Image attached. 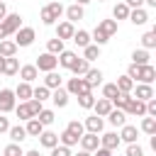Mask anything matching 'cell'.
Masks as SVG:
<instances>
[{
  "instance_id": "d6a6232c",
  "label": "cell",
  "mask_w": 156,
  "mask_h": 156,
  "mask_svg": "<svg viewBox=\"0 0 156 156\" xmlns=\"http://www.w3.org/2000/svg\"><path fill=\"white\" fill-rule=\"evenodd\" d=\"M115 85H117V90H119V93H132V90H134V80H132L129 76H119Z\"/></svg>"
},
{
  "instance_id": "680465c9",
  "label": "cell",
  "mask_w": 156,
  "mask_h": 156,
  "mask_svg": "<svg viewBox=\"0 0 156 156\" xmlns=\"http://www.w3.org/2000/svg\"><path fill=\"white\" fill-rule=\"evenodd\" d=\"M71 156H93V154H90V151H83V149H80L78 154H71Z\"/></svg>"
},
{
  "instance_id": "5b68a950",
  "label": "cell",
  "mask_w": 156,
  "mask_h": 156,
  "mask_svg": "<svg viewBox=\"0 0 156 156\" xmlns=\"http://www.w3.org/2000/svg\"><path fill=\"white\" fill-rule=\"evenodd\" d=\"M37 39V32L32 27H20L15 32V44L17 46H32V41Z\"/></svg>"
},
{
  "instance_id": "c3c4849f",
  "label": "cell",
  "mask_w": 156,
  "mask_h": 156,
  "mask_svg": "<svg viewBox=\"0 0 156 156\" xmlns=\"http://www.w3.org/2000/svg\"><path fill=\"white\" fill-rule=\"evenodd\" d=\"M2 156H24V151H22L20 144H7L5 151H2Z\"/></svg>"
},
{
  "instance_id": "836d02e7",
  "label": "cell",
  "mask_w": 156,
  "mask_h": 156,
  "mask_svg": "<svg viewBox=\"0 0 156 156\" xmlns=\"http://www.w3.org/2000/svg\"><path fill=\"white\" fill-rule=\"evenodd\" d=\"M61 51H63V41H61V39H56V37H54V39H49V41H46V54L58 56Z\"/></svg>"
},
{
  "instance_id": "8992f818",
  "label": "cell",
  "mask_w": 156,
  "mask_h": 156,
  "mask_svg": "<svg viewBox=\"0 0 156 156\" xmlns=\"http://www.w3.org/2000/svg\"><path fill=\"white\" fill-rule=\"evenodd\" d=\"M122 112L127 117H146V102H141L136 98H129V102H127V107Z\"/></svg>"
},
{
  "instance_id": "4fadbf2b",
  "label": "cell",
  "mask_w": 156,
  "mask_h": 156,
  "mask_svg": "<svg viewBox=\"0 0 156 156\" xmlns=\"http://www.w3.org/2000/svg\"><path fill=\"white\" fill-rule=\"evenodd\" d=\"M73 34H76V27L71 22H58L56 24V39L66 41V39H73Z\"/></svg>"
},
{
  "instance_id": "11a10c76",
  "label": "cell",
  "mask_w": 156,
  "mask_h": 156,
  "mask_svg": "<svg viewBox=\"0 0 156 156\" xmlns=\"http://www.w3.org/2000/svg\"><path fill=\"white\" fill-rule=\"evenodd\" d=\"M93 156H112V151H107V149H102V146H98V149L93 151Z\"/></svg>"
},
{
  "instance_id": "74e56055",
  "label": "cell",
  "mask_w": 156,
  "mask_h": 156,
  "mask_svg": "<svg viewBox=\"0 0 156 156\" xmlns=\"http://www.w3.org/2000/svg\"><path fill=\"white\" fill-rule=\"evenodd\" d=\"M73 41H76V46H80V49H85V46L90 44V34H88L85 29H78V32L73 34Z\"/></svg>"
},
{
  "instance_id": "d590c367",
  "label": "cell",
  "mask_w": 156,
  "mask_h": 156,
  "mask_svg": "<svg viewBox=\"0 0 156 156\" xmlns=\"http://www.w3.org/2000/svg\"><path fill=\"white\" fill-rule=\"evenodd\" d=\"M32 98L39 100V102H44V100L51 98V90H49L46 85H37V88H32Z\"/></svg>"
},
{
  "instance_id": "277c9868",
  "label": "cell",
  "mask_w": 156,
  "mask_h": 156,
  "mask_svg": "<svg viewBox=\"0 0 156 156\" xmlns=\"http://www.w3.org/2000/svg\"><path fill=\"white\" fill-rule=\"evenodd\" d=\"M0 27H2L5 37L15 34V32H17L20 27H22V17H20V12H7V15H5V20L0 22Z\"/></svg>"
},
{
  "instance_id": "b9f144b4",
  "label": "cell",
  "mask_w": 156,
  "mask_h": 156,
  "mask_svg": "<svg viewBox=\"0 0 156 156\" xmlns=\"http://www.w3.org/2000/svg\"><path fill=\"white\" fill-rule=\"evenodd\" d=\"M66 132H71V134H73V136H78V139L85 134V129H83V124H80L78 119H71V122L66 124Z\"/></svg>"
},
{
  "instance_id": "e0dca14e",
  "label": "cell",
  "mask_w": 156,
  "mask_h": 156,
  "mask_svg": "<svg viewBox=\"0 0 156 156\" xmlns=\"http://www.w3.org/2000/svg\"><path fill=\"white\" fill-rule=\"evenodd\" d=\"M132 98H136V100L146 102V100H151V98H154V88H151V85H146V83H139V85L134 88V95H132Z\"/></svg>"
},
{
  "instance_id": "816d5d0a",
  "label": "cell",
  "mask_w": 156,
  "mask_h": 156,
  "mask_svg": "<svg viewBox=\"0 0 156 156\" xmlns=\"http://www.w3.org/2000/svg\"><path fill=\"white\" fill-rule=\"evenodd\" d=\"M146 117H156V98L146 100Z\"/></svg>"
},
{
  "instance_id": "8fae6325",
  "label": "cell",
  "mask_w": 156,
  "mask_h": 156,
  "mask_svg": "<svg viewBox=\"0 0 156 156\" xmlns=\"http://www.w3.org/2000/svg\"><path fill=\"white\" fill-rule=\"evenodd\" d=\"M139 139V129L134 124H122V132H119V141H127V144H136Z\"/></svg>"
},
{
  "instance_id": "f1b7e54d",
  "label": "cell",
  "mask_w": 156,
  "mask_h": 156,
  "mask_svg": "<svg viewBox=\"0 0 156 156\" xmlns=\"http://www.w3.org/2000/svg\"><path fill=\"white\" fill-rule=\"evenodd\" d=\"M107 119H110V124H112V127H122V124H127V115H124L122 110H110Z\"/></svg>"
},
{
  "instance_id": "6da1fadb",
  "label": "cell",
  "mask_w": 156,
  "mask_h": 156,
  "mask_svg": "<svg viewBox=\"0 0 156 156\" xmlns=\"http://www.w3.org/2000/svg\"><path fill=\"white\" fill-rule=\"evenodd\" d=\"M127 76L136 83H146V85H151L154 83V78H156V68L151 66V63H146V66H134V63H129V68H127Z\"/></svg>"
},
{
  "instance_id": "6125c7cd",
  "label": "cell",
  "mask_w": 156,
  "mask_h": 156,
  "mask_svg": "<svg viewBox=\"0 0 156 156\" xmlns=\"http://www.w3.org/2000/svg\"><path fill=\"white\" fill-rule=\"evenodd\" d=\"M2 71H5V58L0 56V73H2Z\"/></svg>"
},
{
  "instance_id": "f907efd6",
  "label": "cell",
  "mask_w": 156,
  "mask_h": 156,
  "mask_svg": "<svg viewBox=\"0 0 156 156\" xmlns=\"http://www.w3.org/2000/svg\"><path fill=\"white\" fill-rule=\"evenodd\" d=\"M127 156H144V149L139 144H129L127 146Z\"/></svg>"
},
{
  "instance_id": "30bf717a",
  "label": "cell",
  "mask_w": 156,
  "mask_h": 156,
  "mask_svg": "<svg viewBox=\"0 0 156 156\" xmlns=\"http://www.w3.org/2000/svg\"><path fill=\"white\" fill-rule=\"evenodd\" d=\"M78 141H80V149H83V151H90V154L100 146V136H98V134H90V132H85Z\"/></svg>"
},
{
  "instance_id": "3957f363",
  "label": "cell",
  "mask_w": 156,
  "mask_h": 156,
  "mask_svg": "<svg viewBox=\"0 0 156 156\" xmlns=\"http://www.w3.org/2000/svg\"><path fill=\"white\" fill-rule=\"evenodd\" d=\"M61 15H63V5L61 2H46L41 7V12H39V17H41L44 24H56V20Z\"/></svg>"
},
{
  "instance_id": "f5cc1de1",
  "label": "cell",
  "mask_w": 156,
  "mask_h": 156,
  "mask_svg": "<svg viewBox=\"0 0 156 156\" xmlns=\"http://www.w3.org/2000/svg\"><path fill=\"white\" fill-rule=\"evenodd\" d=\"M7 129H10V119H7V117H2V115H0V134H5V132H7Z\"/></svg>"
},
{
  "instance_id": "52a82bcc",
  "label": "cell",
  "mask_w": 156,
  "mask_h": 156,
  "mask_svg": "<svg viewBox=\"0 0 156 156\" xmlns=\"http://www.w3.org/2000/svg\"><path fill=\"white\" fill-rule=\"evenodd\" d=\"M37 71H44V73H49V71H56V66H58V58L56 56H51V54H41V56H37Z\"/></svg>"
},
{
  "instance_id": "484cf974",
  "label": "cell",
  "mask_w": 156,
  "mask_h": 156,
  "mask_svg": "<svg viewBox=\"0 0 156 156\" xmlns=\"http://www.w3.org/2000/svg\"><path fill=\"white\" fill-rule=\"evenodd\" d=\"M24 132H27V136H39L41 132H44V124L39 122V119H27V127H24Z\"/></svg>"
},
{
  "instance_id": "d6986e66",
  "label": "cell",
  "mask_w": 156,
  "mask_h": 156,
  "mask_svg": "<svg viewBox=\"0 0 156 156\" xmlns=\"http://www.w3.org/2000/svg\"><path fill=\"white\" fill-rule=\"evenodd\" d=\"M88 68H90V63H88V61H85L83 56H78V58H76V63H73V66H71L68 71H71V73H73L76 78H83V76L88 73Z\"/></svg>"
},
{
  "instance_id": "94428289",
  "label": "cell",
  "mask_w": 156,
  "mask_h": 156,
  "mask_svg": "<svg viewBox=\"0 0 156 156\" xmlns=\"http://www.w3.org/2000/svg\"><path fill=\"white\" fill-rule=\"evenodd\" d=\"M88 2H90V0H76V5H80V7H83V5H88Z\"/></svg>"
},
{
  "instance_id": "be15d7a7",
  "label": "cell",
  "mask_w": 156,
  "mask_h": 156,
  "mask_svg": "<svg viewBox=\"0 0 156 156\" xmlns=\"http://www.w3.org/2000/svg\"><path fill=\"white\" fill-rule=\"evenodd\" d=\"M98 2H105V0H98Z\"/></svg>"
},
{
  "instance_id": "83f0119b",
  "label": "cell",
  "mask_w": 156,
  "mask_h": 156,
  "mask_svg": "<svg viewBox=\"0 0 156 156\" xmlns=\"http://www.w3.org/2000/svg\"><path fill=\"white\" fill-rule=\"evenodd\" d=\"M132 63L134 66H146L149 63V51L146 49H134L132 51Z\"/></svg>"
},
{
  "instance_id": "7dc6e473",
  "label": "cell",
  "mask_w": 156,
  "mask_h": 156,
  "mask_svg": "<svg viewBox=\"0 0 156 156\" xmlns=\"http://www.w3.org/2000/svg\"><path fill=\"white\" fill-rule=\"evenodd\" d=\"M34 119H39V122H41V124L46 127V124H51V122H54L56 117H54V110H41V112H39V115H37Z\"/></svg>"
},
{
  "instance_id": "4316f807",
  "label": "cell",
  "mask_w": 156,
  "mask_h": 156,
  "mask_svg": "<svg viewBox=\"0 0 156 156\" xmlns=\"http://www.w3.org/2000/svg\"><path fill=\"white\" fill-rule=\"evenodd\" d=\"M15 54H17V44L10 41V39H2V41H0V56H2V58H10V56H15Z\"/></svg>"
},
{
  "instance_id": "1f68e13d",
  "label": "cell",
  "mask_w": 156,
  "mask_h": 156,
  "mask_svg": "<svg viewBox=\"0 0 156 156\" xmlns=\"http://www.w3.org/2000/svg\"><path fill=\"white\" fill-rule=\"evenodd\" d=\"M44 85H46L49 90H56V88H61V76H58L56 71H49V73H46V78H44Z\"/></svg>"
},
{
  "instance_id": "91938a15",
  "label": "cell",
  "mask_w": 156,
  "mask_h": 156,
  "mask_svg": "<svg viewBox=\"0 0 156 156\" xmlns=\"http://www.w3.org/2000/svg\"><path fill=\"white\" fill-rule=\"evenodd\" d=\"M144 2H146L149 7H156V0H144Z\"/></svg>"
},
{
  "instance_id": "f35d334b",
  "label": "cell",
  "mask_w": 156,
  "mask_h": 156,
  "mask_svg": "<svg viewBox=\"0 0 156 156\" xmlns=\"http://www.w3.org/2000/svg\"><path fill=\"white\" fill-rule=\"evenodd\" d=\"M17 71H20V61H17L15 56L5 58V71H2V76H15Z\"/></svg>"
},
{
  "instance_id": "f6af8a7d",
  "label": "cell",
  "mask_w": 156,
  "mask_h": 156,
  "mask_svg": "<svg viewBox=\"0 0 156 156\" xmlns=\"http://www.w3.org/2000/svg\"><path fill=\"white\" fill-rule=\"evenodd\" d=\"M78 105H80L83 110H90V107L95 105V95H93V93H83V95H78Z\"/></svg>"
},
{
  "instance_id": "9c48e42d",
  "label": "cell",
  "mask_w": 156,
  "mask_h": 156,
  "mask_svg": "<svg viewBox=\"0 0 156 156\" xmlns=\"http://www.w3.org/2000/svg\"><path fill=\"white\" fill-rule=\"evenodd\" d=\"M15 100H17L15 93H12L10 88H2V90H0V112H2V115H5V112H12V110H15Z\"/></svg>"
},
{
  "instance_id": "603a6c76",
  "label": "cell",
  "mask_w": 156,
  "mask_h": 156,
  "mask_svg": "<svg viewBox=\"0 0 156 156\" xmlns=\"http://www.w3.org/2000/svg\"><path fill=\"white\" fill-rule=\"evenodd\" d=\"M56 58H58V66H63V68H71V66L76 63L78 54H76V51H66V49H63V51H61Z\"/></svg>"
},
{
  "instance_id": "ab89813d",
  "label": "cell",
  "mask_w": 156,
  "mask_h": 156,
  "mask_svg": "<svg viewBox=\"0 0 156 156\" xmlns=\"http://www.w3.org/2000/svg\"><path fill=\"white\" fill-rule=\"evenodd\" d=\"M141 46L149 51V49H154L156 46V29H149L144 37H141Z\"/></svg>"
},
{
  "instance_id": "681fc988",
  "label": "cell",
  "mask_w": 156,
  "mask_h": 156,
  "mask_svg": "<svg viewBox=\"0 0 156 156\" xmlns=\"http://www.w3.org/2000/svg\"><path fill=\"white\" fill-rule=\"evenodd\" d=\"M51 156H71V149H68V146H61V144H56V146L51 149Z\"/></svg>"
},
{
  "instance_id": "2e32d148",
  "label": "cell",
  "mask_w": 156,
  "mask_h": 156,
  "mask_svg": "<svg viewBox=\"0 0 156 156\" xmlns=\"http://www.w3.org/2000/svg\"><path fill=\"white\" fill-rule=\"evenodd\" d=\"M102 127H105L102 117H98V115H93V117H85V124H83V129H88L90 134H100V132H102Z\"/></svg>"
},
{
  "instance_id": "9f6ffc18",
  "label": "cell",
  "mask_w": 156,
  "mask_h": 156,
  "mask_svg": "<svg viewBox=\"0 0 156 156\" xmlns=\"http://www.w3.org/2000/svg\"><path fill=\"white\" fill-rule=\"evenodd\" d=\"M5 15H7V7H5V2H0V22L5 20Z\"/></svg>"
},
{
  "instance_id": "f546056e",
  "label": "cell",
  "mask_w": 156,
  "mask_h": 156,
  "mask_svg": "<svg viewBox=\"0 0 156 156\" xmlns=\"http://www.w3.org/2000/svg\"><path fill=\"white\" fill-rule=\"evenodd\" d=\"M7 134H10L12 144H20V141H24V139H27V132H24V127H20V124L10 127V129H7Z\"/></svg>"
},
{
  "instance_id": "4dcf8cb0",
  "label": "cell",
  "mask_w": 156,
  "mask_h": 156,
  "mask_svg": "<svg viewBox=\"0 0 156 156\" xmlns=\"http://www.w3.org/2000/svg\"><path fill=\"white\" fill-rule=\"evenodd\" d=\"M98 29H100L105 37H112V34L117 32V22H115V20H102V22H98Z\"/></svg>"
},
{
  "instance_id": "5bb4252c",
  "label": "cell",
  "mask_w": 156,
  "mask_h": 156,
  "mask_svg": "<svg viewBox=\"0 0 156 156\" xmlns=\"http://www.w3.org/2000/svg\"><path fill=\"white\" fill-rule=\"evenodd\" d=\"M20 78H22V83H32V80H37L39 78V71H37V66L34 63H27V66H20Z\"/></svg>"
},
{
  "instance_id": "ac0fdd59",
  "label": "cell",
  "mask_w": 156,
  "mask_h": 156,
  "mask_svg": "<svg viewBox=\"0 0 156 156\" xmlns=\"http://www.w3.org/2000/svg\"><path fill=\"white\" fill-rule=\"evenodd\" d=\"M37 139H39V144L46 146V149H54V146L58 144V134H56V132H49V129H44Z\"/></svg>"
},
{
  "instance_id": "9a60e30c",
  "label": "cell",
  "mask_w": 156,
  "mask_h": 156,
  "mask_svg": "<svg viewBox=\"0 0 156 156\" xmlns=\"http://www.w3.org/2000/svg\"><path fill=\"white\" fill-rule=\"evenodd\" d=\"M132 24H136V27H141V24H146L149 22V12L144 10V7H136V10H129V17H127Z\"/></svg>"
},
{
  "instance_id": "ba28073f",
  "label": "cell",
  "mask_w": 156,
  "mask_h": 156,
  "mask_svg": "<svg viewBox=\"0 0 156 156\" xmlns=\"http://www.w3.org/2000/svg\"><path fill=\"white\" fill-rule=\"evenodd\" d=\"M66 93L68 95H83V93H93V90L85 83V78H71L68 85H66Z\"/></svg>"
},
{
  "instance_id": "7c38bea8",
  "label": "cell",
  "mask_w": 156,
  "mask_h": 156,
  "mask_svg": "<svg viewBox=\"0 0 156 156\" xmlns=\"http://www.w3.org/2000/svg\"><path fill=\"white\" fill-rule=\"evenodd\" d=\"M100 146L107 149V151H115V149L119 146V134H117V132H105V134L100 136Z\"/></svg>"
},
{
  "instance_id": "6f0895ef",
  "label": "cell",
  "mask_w": 156,
  "mask_h": 156,
  "mask_svg": "<svg viewBox=\"0 0 156 156\" xmlns=\"http://www.w3.org/2000/svg\"><path fill=\"white\" fill-rule=\"evenodd\" d=\"M24 156H41V154H39L37 149H32V151H24Z\"/></svg>"
},
{
  "instance_id": "7bdbcfd3",
  "label": "cell",
  "mask_w": 156,
  "mask_h": 156,
  "mask_svg": "<svg viewBox=\"0 0 156 156\" xmlns=\"http://www.w3.org/2000/svg\"><path fill=\"white\" fill-rule=\"evenodd\" d=\"M58 141H61V146H68V149H71V146H76V144H78V136H73L71 132H66V129H63V132L58 134Z\"/></svg>"
},
{
  "instance_id": "44dd1931",
  "label": "cell",
  "mask_w": 156,
  "mask_h": 156,
  "mask_svg": "<svg viewBox=\"0 0 156 156\" xmlns=\"http://www.w3.org/2000/svg\"><path fill=\"white\" fill-rule=\"evenodd\" d=\"M63 12H66V17H68V20H66V22H71V24H73V22H78V20H83V17H85V12H83V7H80V5H76V2H73V5H71V7H66V10H63Z\"/></svg>"
},
{
  "instance_id": "e7e4bbea",
  "label": "cell",
  "mask_w": 156,
  "mask_h": 156,
  "mask_svg": "<svg viewBox=\"0 0 156 156\" xmlns=\"http://www.w3.org/2000/svg\"><path fill=\"white\" fill-rule=\"evenodd\" d=\"M0 2H5V0H0Z\"/></svg>"
},
{
  "instance_id": "ffe728a7",
  "label": "cell",
  "mask_w": 156,
  "mask_h": 156,
  "mask_svg": "<svg viewBox=\"0 0 156 156\" xmlns=\"http://www.w3.org/2000/svg\"><path fill=\"white\" fill-rule=\"evenodd\" d=\"M83 78H85V83H88L90 90H93V88H98V85L102 83V71H100V68H88V73H85Z\"/></svg>"
},
{
  "instance_id": "db71d44e",
  "label": "cell",
  "mask_w": 156,
  "mask_h": 156,
  "mask_svg": "<svg viewBox=\"0 0 156 156\" xmlns=\"http://www.w3.org/2000/svg\"><path fill=\"white\" fill-rule=\"evenodd\" d=\"M124 5H127L129 10H136V7H141V5H144V0H127Z\"/></svg>"
},
{
  "instance_id": "7402d4cb",
  "label": "cell",
  "mask_w": 156,
  "mask_h": 156,
  "mask_svg": "<svg viewBox=\"0 0 156 156\" xmlns=\"http://www.w3.org/2000/svg\"><path fill=\"white\" fill-rule=\"evenodd\" d=\"M93 110H95V115H98V117H107V115H110V110H115V107H112V102H110V100L100 98V100H95Z\"/></svg>"
},
{
  "instance_id": "ee69618b",
  "label": "cell",
  "mask_w": 156,
  "mask_h": 156,
  "mask_svg": "<svg viewBox=\"0 0 156 156\" xmlns=\"http://www.w3.org/2000/svg\"><path fill=\"white\" fill-rule=\"evenodd\" d=\"M117 95H119V90H117V85H115V83H107V85H102V98H105V100H110V102H112Z\"/></svg>"
},
{
  "instance_id": "d4e9b609",
  "label": "cell",
  "mask_w": 156,
  "mask_h": 156,
  "mask_svg": "<svg viewBox=\"0 0 156 156\" xmlns=\"http://www.w3.org/2000/svg\"><path fill=\"white\" fill-rule=\"evenodd\" d=\"M51 100H54L56 107H66V105H68V93H66V88H56V90L51 93Z\"/></svg>"
},
{
  "instance_id": "8d00e7d4",
  "label": "cell",
  "mask_w": 156,
  "mask_h": 156,
  "mask_svg": "<svg viewBox=\"0 0 156 156\" xmlns=\"http://www.w3.org/2000/svg\"><path fill=\"white\" fill-rule=\"evenodd\" d=\"M112 17H115V22H117V20H127V17H129V7H127L124 2H117V5L112 7Z\"/></svg>"
},
{
  "instance_id": "cb8c5ba5",
  "label": "cell",
  "mask_w": 156,
  "mask_h": 156,
  "mask_svg": "<svg viewBox=\"0 0 156 156\" xmlns=\"http://www.w3.org/2000/svg\"><path fill=\"white\" fill-rule=\"evenodd\" d=\"M15 98H20V102H24V100H32V85L29 83H20L15 90Z\"/></svg>"
},
{
  "instance_id": "e575fe53",
  "label": "cell",
  "mask_w": 156,
  "mask_h": 156,
  "mask_svg": "<svg viewBox=\"0 0 156 156\" xmlns=\"http://www.w3.org/2000/svg\"><path fill=\"white\" fill-rule=\"evenodd\" d=\"M83 58L90 63V61H95V58H100V46L98 44H88L85 49H83Z\"/></svg>"
},
{
  "instance_id": "60d3db41",
  "label": "cell",
  "mask_w": 156,
  "mask_h": 156,
  "mask_svg": "<svg viewBox=\"0 0 156 156\" xmlns=\"http://www.w3.org/2000/svg\"><path fill=\"white\" fill-rule=\"evenodd\" d=\"M141 132L149 134V136L156 134V117H144V119H141Z\"/></svg>"
},
{
  "instance_id": "bcb514c9",
  "label": "cell",
  "mask_w": 156,
  "mask_h": 156,
  "mask_svg": "<svg viewBox=\"0 0 156 156\" xmlns=\"http://www.w3.org/2000/svg\"><path fill=\"white\" fill-rule=\"evenodd\" d=\"M129 98H132V93H119V95L112 100V107H117V110H124V107H127V102H129Z\"/></svg>"
},
{
  "instance_id": "7a4b0ae2",
  "label": "cell",
  "mask_w": 156,
  "mask_h": 156,
  "mask_svg": "<svg viewBox=\"0 0 156 156\" xmlns=\"http://www.w3.org/2000/svg\"><path fill=\"white\" fill-rule=\"evenodd\" d=\"M41 110H44L41 102L34 100V98H32V100H24V102H20V105H15V112H17L20 119H32V117H37Z\"/></svg>"
}]
</instances>
